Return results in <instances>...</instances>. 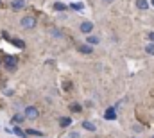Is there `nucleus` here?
<instances>
[{
    "label": "nucleus",
    "mask_w": 154,
    "mask_h": 138,
    "mask_svg": "<svg viewBox=\"0 0 154 138\" xmlns=\"http://www.w3.org/2000/svg\"><path fill=\"white\" fill-rule=\"evenodd\" d=\"M23 117H25V120H34V119H38V110L34 106H29V108H25Z\"/></svg>",
    "instance_id": "f257e3e1"
},
{
    "label": "nucleus",
    "mask_w": 154,
    "mask_h": 138,
    "mask_svg": "<svg viewBox=\"0 0 154 138\" xmlns=\"http://www.w3.org/2000/svg\"><path fill=\"white\" fill-rule=\"evenodd\" d=\"M22 27L23 29H32L34 25H36V18H32V16H25V18H22Z\"/></svg>",
    "instance_id": "f03ea898"
},
{
    "label": "nucleus",
    "mask_w": 154,
    "mask_h": 138,
    "mask_svg": "<svg viewBox=\"0 0 154 138\" xmlns=\"http://www.w3.org/2000/svg\"><path fill=\"white\" fill-rule=\"evenodd\" d=\"M92 31H93V23H92V22H83V23H81V32L90 34Z\"/></svg>",
    "instance_id": "7ed1b4c3"
},
{
    "label": "nucleus",
    "mask_w": 154,
    "mask_h": 138,
    "mask_svg": "<svg viewBox=\"0 0 154 138\" xmlns=\"http://www.w3.org/2000/svg\"><path fill=\"white\" fill-rule=\"evenodd\" d=\"M5 68L7 70H16V59L14 57H5Z\"/></svg>",
    "instance_id": "20e7f679"
},
{
    "label": "nucleus",
    "mask_w": 154,
    "mask_h": 138,
    "mask_svg": "<svg viewBox=\"0 0 154 138\" xmlns=\"http://www.w3.org/2000/svg\"><path fill=\"white\" fill-rule=\"evenodd\" d=\"M104 117H106L108 120H115V119H117V111H115V108H108V110L104 111Z\"/></svg>",
    "instance_id": "39448f33"
},
{
    "label": "nucleus",
    "mask_w": 154,
    "mask_h": 138,
    "mask_svg": "<svg viewBox=\"0 0 154 138\" xmlns=\"http://www.w3.org/2000/svg\"><path fill=\"white\" fill-rule=\"evenodd\" d=\"M11 7H13L14 11L23 9V7H25V2H23V0H13V2H11Z\"/></svg>",
    "instance_id": "423d86ee"
},
{
    "label": "nucleus",
    "mask_w": 154,
    "mask_h": 138,
    "mask_svg": "<svg viewBox=\"0 0 154 138\" xmlns=\"http://www.w3.org/2000/svg\"><path fill=\"white\" fill-rule=\"evenodd\" d=\"M88 38H86V41H88V45H97L99 41H100V38L99 36H93V34H86Z\"/></svg>",
    "instance_id": "0eeeda50"
},
{
    "label": "nucleus",
    "mask_w": 154,
    "mask_h": 138,
    "mask_svg": "<svg viewBox=\"0 0 154 138\" xmlns=\"http://www.w3.org/2000/svg\"><path fill=\"white\" fill-rule=\"evenodd\" d=\"M77 50H79V52H83V54H92V50H93V48H92L90 45H79V47H77Z\"/></svg>",
    "instance_id": "6e6552de"
},
{
    "label": "nucleus",
    "mask_w": 154,
    "mask_h": 138,
    "mask_svg": "<svg viewBox=\"0 0 154 138\" xmlns=\"http://www.w3.org/2000/svg\"><path fill=\"white\" fill-rule=\"evenodd\" d=\"M136 7L142 9V11H145V9H149V2L147 0H136Z\"/></svg>",
    "instance_id": "1a4fd4ad"
},
{
    "label": "nucleus",
    "mask_w": 154,
    "mask_h": 138,
    "mask_svg": "<svg viewBox=\"0 0 154 138\" xmlns=\"http://www.w3.org/2000/svg\"><path fill=\"white\" fill-rule=\"evenodd\" d=\"M72 124V119H68V117H63V119H59V126L61 128H68Z\"/></svg>",
    "instance_id": "9d476101"
},
{
    "label": "nucleus",
    "mask_w": 154,
    "mask_h": 138,
    "mask_svg": "<svg viewBox=\"0 0 154 138\" xmlns=\"http://www.w3.org/2000/svg\"><path fill=\"white\" fill-rule=\"evenodd\" d=\"M83 128H84L86 131H92V133L97 129V128H95V124H92V122H88V120H84V122H83Z\"/></svg>",
    "instance_id": "9b49d317"
},
{
    "label": "nucleus",
    "mask_w": 154,
    "mask_h": 138,
    "mask_svg": "<svg viewBox=\"0 0 154 138\" xmlns=\"http://www.w3.org/2000/svg\"><path fill=\"white\" fill-rule=\"evenodd\" d=\"M54 9H56V11H65L66 5H65L63 2H56V4H54Z\"/></svg>",
    "instance_id": "f8f14e48"
},
{
    "label": "nucleus",
    "mask_w": 154,
    "mask_h": 138,
    "mask_svg": "<svg viewBox=\"0 0 154 138\" xmlns=\"http://www.w3.org/2000/svg\"><path fill=\"white\" fill-rule=\"evenodd\" d=\"M13 120H14V122H16V124H18V122H20V124H22V122H23V120H25V117H23V115H20V113H16V115H14V117H13Z\"/></svg>",
    "instance_id": "ddd939ff"
},
{
    "label": "nucleus",
    "mask_w": 154,
    "mask_h": 138,
    "mask_svg": "<svg viewBox=\"0 0 154 138\" xmlns=\"http://www.w3.org/2000/svg\"><path fill=\"white\" fill-rule=\"evenodd\" d=\"M145 52L151 54V56H154V43H149V45L145 47Z\"/></svg>",
    "instance_id": "4468645a"
},
{
    "label": "nucleus",
    "mask_w": 154,
    "mask_h": 138,
    "mask_svg": "<svg viewBox=\"0 0 154 138\" xmlns=\"http://www.w3.org/2000/svg\"><path fill=\"white\" fill-rule=\"evenodd\" d=\"M72 5V9H75V11H81L83 9V4L81 2H74V4H70Z\"/></svg>",
    "instance_id": "2eb2a0df"
},
{
    "label": "nucleus",
    "mask_w": 154,
    "mask_h": 138,
    "mask_svg": "<svg viewBox=\"0 0 154 138\" xmlns=\"http://www.w3.org/2000/svg\"><path fill=\"white\" fill-rule=\"evenodd\" d=\"M25 135H32V137H41V131H34V129H29V131H25Z\"/></svg>",
    "instance_id": "dca6fc26"
},
{
    "label": "nucleus",
    "mask_w": 154,
    "mask_h": 138,
    "mask_svg": "<svg viewBox=\"0 0 154 138\" xmlns=\"http://www.w3.org/2000/svg\"><path fill=\"white\" fill-rule=\"evenodd\" d=\"M52 36H56V38H63V34H61L57 29H52Z\"/></svg>",
    "instance_id": "f3484780"
},
{
    "label": "nucleus",
    "mask_w": 154,
    "mask_h": 138,
    "mask_svg": "<svg viewBox=\"0 0 154 138\" xmlns=\"http://www.w3.org/2000/svg\"><path fill=\"white\" fill-rule=\"evenodd\" d=\"M14 45H16V47H20V48H23V47H25V43H23L22 40H14Z\"/></svg>",
    "instance_id": "a211bd4d"
},
{
    "label": "nucleus",
    "mask_w": 154,
    "mask_h": 138,
    "mask_svg": "<svg viewBox=\"0 0 154 138\" xmlns=\"http://www.w3.org/2000/svg\"><path fill=\"white\" fill-rule=\"evenodd\" d=\"M14 135H18V137H25V133H23L20 128H14Z\"/></svg>",
    "instance_id": "6ab92c4d"
},
{
    "label": "nucleus",
    "mask_w": 154,
    "mask_h": 138,
    "mask_svg": "<svg viewBox=\"0 0 154 138\" xmlns=\"http://www.w3.org/2000/svg\"><path fill=\"white\" fill-rule=\"evenodd\" d=\"M70 108H72V111H81V106L79 104H72Z\"/></svg>",
    "instance_id": "aec40b11"
},
{
    "label": "nucleus",
    "mask_w": 154,
    "mask_h": 138,
    "mask_svg": "<svg viewBox=\"0 0 154 138\" xmlns=\"http://www.w3.org/2000/svg\"><path fill=\"white\" fill-rule=\"evenodd\" d=\"M70 138H79V133H77V131H74V133H70Z\"/></svg>",
    "instance_id": "412c9836"
},
{
    "label": "nucleus",
    "mask_w": 154,
    "mask_h": 138,
    "mask_svg": "<svg viewBox=\"0 0 154 138\" xmlns=\"http://www.w3.org/2000/svg\"><path fill=\"white\" fill-rule=\"evenodd\" d=\"M149 40L154 43V32H149Z\"/></svg>",
    "instance_id": "4be33fe9"
},
{
    "label": "nucleus",
    "mask_w": 154,
    "mask_h": 138,
    "mask_svg": "<svg viewBox=\"0 0 154 138\" xmlns=\"http://www.w3.org/2000/svg\"><path fill=\"white\" fill-rule=\"evenodd\" d=\"M102 2H104V4H113L115 0H102Z\"/></svg>",
    "instance_id": "5701e85b"
},
{
    "label": "nucleus",
    "mask_w": 154,
    "mask_h": 138,
    "mask_svg": "<svg viewBox=\"0 0 154 138\" xmlns=\"http://www.w3.org/2000/svg\"><path fill=\"white\" fill-rule=\"evenodd\" d=\"M0 5H2V2H0Z\"/></svg>",
    "instance_id": "b1692460"
},
{
    "label": "nucleus",
    "mask_w": 154,
    "mask_h": 138,
    "mask_svg": "<svg viewBox=\"0 0 154 138\" xmlns=\"http://www.w3.org/2000/svg\"><path fill=\"white\" fill-rule=\"evenodd\" d=\"M153 138H154V137H153Z\"/></svg>",
    "instance_id": "393cba45"
}]
</instances>
